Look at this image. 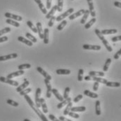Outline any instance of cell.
<instances>
[{"label":"cell","mask_w":121,"mask_h":121,"mask_svg":"<svg viewBox=\"0 0 121 121\" xmlns=\"http://www.w3.org/2000/svg\"><path fill=\"white\" fill-rule=\"evenodd\" d=\"M111 63V58H108V59L106 60V61L105 64H104V67H103V71H104V72L108 71V68H109V66H110Z\"/></svg>","instance_id":"obj_35"},{"label":"cell","mask_w":121,"mask_h":121,"mask_svg":"<svg viewBox=\"0 0 121 121\" xmlns=\"http://www.w3.org/2000/svg\"><path fill=\"white\" fill-rule=\"evenodd\" d=\"M63 2L64 0H57V11L59 12H62L63 9Z\"/></svg>","instance_id":"obj_40"},{"label":"cell","mask_w":121,"mask_h":121,"mask_svg":"<svg viewBox=\"0 0 121 121\" xmlns=\"http://www.w3.org/2000/svg\"><path fill=\"white\" fill-rule=\"evenodd\" d=\"M71 1H73V0H71Z\"/></svg>","instance_id":"obj_58"},{"label":"cell","mask_w":121,"mask_h":121,"mask_svg":"<svg viewBox=\"0 0 121 121\" xmlns=\"http://www.w3.org/2000/svg\"><path fill=\"white\" fill-rule=\"evenodd\" d=\"M6 103L11 106H14V107H17L19 106V103H17V102H15V101H13L12 99H9L6 100Z\"/></svg>","instance_id":"obj_43"},{"label":"cell","mask_w":121,"mask_h":121,"mask_svg":"<svg viewBox=\"0 0 121 121\" xmlns=\"http://www.w3.org/2000/svg\"><path fill=\"white\" fill-rule=\"evenodd\" d=\"M11 31V29L10 27H5V28L2 29L1 30H0V36L6 34V33H9Z\"/></svg>","instance_id":"obj_46"},{"label":"cell","mask_w":121,"mask_h":121,"mask_svg":"<svg viewBox=\"0 0 121 121\" xmlns=\"http://www.w3.org/2000/svg\"><path fill=\"white\" fill-rule=\"evenodd\" d=\"M95 32L96 35L99 37V39L102 41V43L104 45V46H105V48H106V50H107L108 52H112V51H113L112 47L111 46V45H110V43H108V41L104 38V35L101 33V31H100L99 30H98V29H95Z\"/></svg>","instance_id":"obj_2"},{"label":"cell","mask_w":121,"mask_h":121,"mask_svg":"<svg viewBox=\"0 0 121 121\" xmlns=\"http://www.w3.org/2000/svg\"><path fill=\"white\" fill-rule=\"evenodd\" d=\"M16 57H17V53H11V54H9V55L0 56V62L9 60H11V59H15Z\"/></svg>","instance_id":"obj_9"},{"label":"cell","mask_w":121,"mask_h":121,"mask_svg":"<svg viewBox=\"0 0 121 121\" xmlns=\"http://www.w3.org/2000/svg\"><path fill=\"white\" fill-rule=\"evenodd\" d=\"M107 87H121V83L118 82H110L107 81V83L105 84Z\"/></svg>","instance_id":"obj_31"},{"label":"cell","mask_w":121,"mask_h":121,"mask_svg":"<svg viewBox=\"0 0 121 121\" xmlns=\"http://www.w3.org/2000/svg\"><path fill=\"white\" fill-rule=\"evenodd\" d=\"M72 104H73V103L71 102V101L69 102V103L67 104V106L65 107V109L64 113H63L65 116L68 115V113L71 111V107H72Z\"/></svg>","instance_id":"obj_34"},{"label":"cell","mask_w":121,"mask_h":121,"mask_svg":"<svg viewBox=\"0 0 121 121\" xmlns=\"http://www.w3.org/2000/svg\"><path fill=\"white\" fill-rule=\"evenodd\" d=\"M55 20H56V17L54 16H52V17L50 18V20L48 21V25L49 27H52V26H53V25H54V22H55Z\"/></svg>","instance_id":"obj_45"},{"label":"cell","mask_w":121,"mask_h":121,"mask_svg":"<svg viewBox=\"0 0 121 121\" xmlns=\"http://www.w3.org/2000/svg\"><path fill=\"white\" fill-rule=\"evenodd\" d=\"M121 56V48L118 51H117V52H116V54L114 55V56H113V57H114V59L115 60H118V59H119V57Z\"/></svg>","instance_id":"obj_51"},{"label":"cell","mask_w":121,"mask_h":121,"mask_svg":"<svg viewBox=\"0 0 121 121\" xmlns=\"http://www.w3.org/2000/svg\"><path fill=\"white\" fill-rule=\"evenodd\" d=\"M86 111V106H74L71 107V111L73 112H83Z\"/></svg>","instance_id":"obj_26"},{"label":"cell","mask_w":121,"mask_h":121,"mask_svg":"<svg viewBox=\"0 0 121 121\" xmlns=\"http://www.w3.org/2000/svg\"><path fill=\"white\" fill-rule=\"evenodd\" d=\"M114 6L118 7V8H121V2H119V1H115L114 2Z\"/></svg>","instance_id":"obj_55"},{"label":"cell","mask_w":121,"mask_h":121,"mask_svg":"<svg viewBox=\"0 0 121 121\" xmlns=\"http://www.w3.org/2000/svg\"><path fill=\"white\" fill-rule=\"evenodd\" d=\"M24 121H30V120H28V119H25Z\"/></svg>","instance_id":"obj_57"},{"label":"cell","mask_w":121,"mask_h":121,"mask_svg":"<svg viewBox=\"0 0 121 121\" xmlns=\"http://www.w3.org/2000/svg\"><path fill=\"white\" fill-rule=\"evenodd\" d=\"M48 118L52 121H59V119H57V118L54 116V115H52V114H50L49 116H48Z\"/></svg>","instance_id":"obj_54"},{"label":"cell","mask_w":121,"mask_h":121,"mask_svg":"<svg viewBox=\"0 0 121 121\" xmlns=\"http://www.w3.org/2000/svg\"><path fill=\"white\" fill-rule=\"evenodd\" d=\"M91 81H97L99 83H103L106 84L107 83V80L105 78H102V77H99V76H91Z\"/></svg>","instance_id":"obj_22"},{"label":"cell","mask_w":121,"mask_h":121,"mask_svg":"<svg viewBox=\"0 0 121 121\" xmlns=\"http://www.w3.org/2000/svg\"><path fill=\"white\" fill-rule=\"evenodd\" d=\"M84 73V70L83 69H80L78 70V81H82L83 79V75Z\"/></svg>","instance_id":"obj_42"},{"label":"cell","mask_w":121,"mask_h":121,"mask_svg":"<svg viewBox=\"0 0 121 121\" xmlns=\"http://www.w3.org/2000/svg\"><path fill=\"white\" fill-rule=\"evenodd\" d=\"M40 104H41V107L42 108V111L43 113H48V110L47 107V104L46 103L45 99L44 98H40Z\"/></svg>","instance_id":"obj_18"},{"label":"cell","mask_w":121,"mask_h":121,"mask_svg":"<svg viewBox=\"0 0 121 121\" xmlns=\"http://www.w3.org/2000/svg\"><path fill=\"white\" fill-rule=\"evenodd\" d=\"M0 81L2 82V83H8V84H9V85H11V86H13L17 87L19 86V83H18L17 81H13V80H11V78H7L3 77V76H1V77H0Z\"/></svg>","instance_id":"obj_4"},{"label":"cell","mask_w":121,"mask_h":121,"mask_svg":"<svg viewBox=\"0 0 121 121\" xmlns=\"http://www.w3.org/2000/svg\"><path fill=\"white\" fill-rule=\"evenodd\" d=\"M71 99L70 97H68L67 99H65L63 101H62L60 103H59V104L57 105V108L58 109H60V108H62V107H64L65 106H66V105L68 104L69 102H71Z\"/></svg>","instance_id":"obj_25"},{"label":"cell","mask_w":121,"mask_h":121,"mask_svg":"<svg viewBox=\"0 0 121 121\" xmlns=\"http://www.w3.org/2000/svg\"><path fill=\"white\" fill-rule=\"evenodd\" d=\"M96 20H97V19H96L95 17H92L87 23H86V24L85 25V29H86V30L90 29V28L95 23Z\"/></svg>","instance_id":"obj_33"},{"label":"cell","mask_w":121,"mask_h":121,"mask_svg":"<svg viewBox=\"0 0 121 121\" xmlns=\"http://www.w3.org/2000/svg\"><path fill=\"white\" fill-rule=\"evenodd\" d=\"M74 11V9L73 8H71V9H69V10H67L66 12H65V13H62L61 15H60V16H58L57 17H56V21H57V22H60V21H62V20H64L65 17H67V16H69Z\"/></svg>","instance_id":"obj_3"},{"label":"cell","mask_w":121,"mask_h":121,"mask_svg":"<svg viewBox=\"0 0 121 121\" xmlns=\"http://www.w3.org/2000/svg\"><path fill=\"white\" fill-rule=\"evenodd\" d=\"M57 10V6L55 5L54 6H52V9H51V11L48 13H47V14L46 16V19H50L52 16H54V14H55V11Z\"/></svg>","instance_id":"obj_24"},{"label":"cell","mask_w":121,"mask_h":121,"mask_svg":"<svg viewBox=\"0 0 121 121\" xmlns=\"http://www.w3.org/2000/svg\"><path fill=\"white\" fill-rule=\"evenodd\" d=\"M36 70H37V71L39 72L45 78H47V79H48L49 81H51V80L52 79L51 76L49 73H48L45 70H43V68H41V67H36Z\"/></svg>","instance_id":"obj_10"},{"label":"cell","mask_w":121,"mask_h":121,"mask_svg":"<svg viewBox=\"0 0 121 121\" xmlns=\"http://www.w3.org/2000/svg\"><path fill=\"white\" fill-rule=\"evenodd\" d=\"M51 3H52V0L46 1V9H50L51 8Z\"/></svg>","instance_id":"obj_52"},{"label":"cell","mask_w":121,"mask_h":121,"mask_svg":"<svg viewBox=\"0 0 121 121\" xmlns=\"http://www.w3.org/2000/svg\"><path fill=\"white\" fill-rule=\"evenodd\" d=\"M25 73V71L24 70H18L17 71H15V72H13V73H11L7 75V78H13L14 77H17V76H22Z\"/></svg>","instance_id":"obj_12"},{"label":"cell","mask_w":121,"mask_h":121,"mask_svg":"<svg viewBox=\"0 0 121 121\" xmlns=\"http://www.w3.org/2000/svg\"><path fill=\"white\" fill-rule=\"evenodd\" d=\"M4 16L7 17V18H10V19L14 20H16V21H22V17H21L20 16L15 15V14L11 13H9V12L5 13Z\"/></svg>","instance_id":"obj_7"},{"label":"cell","mask_w":121,"mask_h":121,"mask_svg":"<svg viewBox=\"0 0 121 121\" xmlns=\"http://www.w3.org/2000/svg\"><path fill=\"white\" fill-rule=\"evenodd\" d=\"M69 92H70V87H67L65 89V92H64V95H63L64 99H67L69 97Z\"/></svg>","instance_id":"obj_44"},{"label":"cell","mask_w":121,"mask_h":121,"mask_svg":"<svg viewBox=\"0 0 121 121\" xmlns=\"http://www.w3.org/2000/svg\"><path fill=\"white\" fill-rule=\"evenodd\" d=\"M67 21L65 20H62V22L60 23V25H59L57 26V30H59V31L62 30L64 29V27L67 25Z\"/></svg>","instance_id":"obj_36"},{"label":"cell","mask_w":121,"mask_h":121,"mask_svg":"<svg viewBox=\"0 0 121 121\" xmlns=\"http://www.w3.org/2000/svg\"><path fill=\"white\" fill-rule=\"evenodd\" d=\"M27 26L32 30V31L34 32V33H37V29H36V27H35V25H33V23L31 22V21H30V20H28V21H27Z\"/></svg>","instance_id":"obj_37"},{"label":"cell","mask_w":121,"mask_h":121,"mask_svg":"<svg viewBox=\"0 0 121 121\" xmlns=\"http://www.w3.org/2000/svg\"><path fill=\"white\" fill-rule=\"evenodd\" d=\"M35 2L37 4V5L39 6V8L40 9V10H41V11L43 13V14H47V9H46V8L44 6V5H43V4L41 2V0H34Z\"/></svg>","instance_id":"obj_15"},{"label":"cell","mask_w":121,"mask_h":121,"mask_svg":"<svg viewBox=\"0 0 121 121\" xmlns=\"http://www.w3.org/2000/svg\"><path fill=\"white\" fill-rule=\"evenodd\" d=\"M32 67V65L30 64H22L20 65L17 67V68L19 70H24L25 69H30Z\"/></svg>","instance_id":"obj_39"},{"label":"cell","mask_w":121,"mask_h":121,"mask_svg":"<svg viewBox=\"0 0 121 121\" xmlns=\"http://www.w3.org/2000/svg\"><path fill=\"white\" fill-rule=\"evenodd\" d=\"M83 48L85 50H93V51H99L101 50V46L98 45H89V44H84L83 45Z\"/></svg>","instance_id":"obj_8"},{"label":"cell","mask_w":121,"mask_h":121,"mask_svg":"<svg viewBox=\"0 0 121 121\" xmlns=\"http://www.w3.org/2000/svg\"><path fill=\"white\" fill-rule=\"evenodd\" d=\"M31 92H32V89H31V88H25V89H24L23 90L20 91L19 93H20V96H24V95H25L29 94V93Z\"/></svg>","instance_id":"obj_41"},{"label":"cell","mask_w":121,"mask_h":121,"mask_svg":"<svg viewBox=\"0 0 121 121\" xmlns=\"http://www.w3.org/2000/svg\"><path fill=\"white\" fill-rule=\"evenodd\" d=\"M95 113L97 116L101 115V104L99 100H97L95 102Z\"/></svg>","instance_id":"obj_29"},{"label":"cell","mask_w":121,"mask_h":121,"mask_svg":"<svg viewBox=\"0 0 121 121\" xmlns=\"http://www.w3.org/2000/svg\"><path fill=\"white\" fill-rule=\"evenodd\" d=\"M87 4H88V6H89V11H90V14L92 17H95L96 16V13L94 9V4H93V1L92 0H87Z\"/></svg>","instance_id":"obj_11"},{"label":"cell","mask_w":121,"mask_h":121,"mask_svg":"<svg viewBox=\"0 0 121 121\" xmlns=\"http://www.w3.org/2000/svg\"><path fill=\"white\" fill-rule=\"evenodd\" d=\"M44 83L46 84V86L47 87V92H46V97L47 98H51V94H52V86L50 83V81L47 78L44 79Z\"/></svg>","instance_id":"obj_5"},{"label":"cell","mask_w":121,"mask_h":121,"mask_svg":"<svg viewBox=\"0 0 121 121\" xmlns=\"http://www.w3.org/2000/svg\"><path fill=\"white\" fill-rule=\"evenodd\" d=\"M43 43L45 44H48L49 42V30L48 28H45L43 31Z\"/></svg>","instance_id":"obj_20"},{"label":"cell","mask_w":121,"mask_h":121,"mask_svg":"<svg viewBox=\"0 0 121 121\" xmlns=\"http://www.w3.org/2000/svg\"><path fill=\"white\" fill-rule=\"evenodd\" d=\"M41 94V89L40 87L36 88V93H35V104L36 106L38 108L41 107V104H40V96Z\"/></svg>","instance_id":"obj_6"},{"label":"cell","mask_w":121,"mask_h":121,"mask_svg":"<svg viewBox=\"0 0 121 121\" xmlns=\"http://www.w3.org/2000/svg\"><path fill=\"white\" fill-rule=\"evenodd\" d=\"M89 15H90V11L89 10H86L84 13H83V17H82L81 20V24H85L86 22L87 19V17L89 16Z\"/></svg>","instance_id":"obj_32"},{"label":"cell","mask_w":121,"mask_h":121,"mask_svg":"<svg viewBox=\"0 0 121 121\" xmlns=\"http://www.w3.org/2000/svg\"><path fill=\"white\" fill-rule=\"evenodd\" d=\"M6 22L7 24L11 25H13V26H14V27H20V23H19L18 22L14 20L10 19V18H7L6 20Z\"/></svg>","instance_id":"obj_30"},{"label":"cell","mask_w":121,"mask_h":121,"mask_svg":"<svg viewBox=\"0 0 121 121\" xmlns=\"http://www.w3.org/2000/svg\"><path fill=\"white\" fill-rule=\"evenodd\" d=\"M36 29H37V33L39 34V38L41 39H43V28H42V25L40 22H38L36 23Z\"/></svg>","instance_id":"obj_14"},{"label":"cell","mask_w":121,"mask_h":121,"mask_svg":"<svg viewBox=\"0 0 121 121\" xmlns=\"http://www.w3.org/2000/svg\"><path fill=\"white\" fill-rule=\"evenodd\" d=\"M111 41H112V42H113V43L117 42V41H121V35L116 36H114V37H112V38H111Z\"/></svg>","instance_id":"obj_48"},{"label":"cell","mask_w":121,"mask_h":121,"mask_svg":"<svg viewBox=\"0 0 121 121\" xmlns=\"http://www.w3.org/2000/svg\"><path fill=\"white\" fill-rule=\"evenodd\" d=\"M56 73L58 75H69L71 73V71L69 69H59L56 70Z\"/></svg>","instance_id":"obj_27"},{"label":"cell","mask_w":121,"mask_h":121,"mask_svg":"<svg viewBox=\"0 0 121 121\" xmlns=\"http://www.w3.org/2000/svg\"><path fill=\"white\" fill-rule=\"evenodd\" d=\"M83 93H84V95H85L86 96H87V97H90V98H92V99H97L98 97H99L98 95H97V93L90 92V91L88 90H84Z\"/></svg>","instance_id":"obj_19"},{"label":"cell","mask_w":121,"mask_h":121,"mask_svg":"<svg viewBox=\"0 0 121 121\" xmlns=\"http://www.w3.org/2000/svg\"><path fill=\"white\" fill-rule=\"evenodd\" d=\"M83 96L82 95H78V96H76V97L73 99V102H75V103L78 102L80 100H81V99H83Z\"/></svg>","instance_id":"obj_49"},{"label":"cell","mask_w":121,"mask_h":121,"mask_svg":"<svg viewBox=\"0 0 121 121\" xmlns=\"http://www.w3.org/2000/svg\"><path fill=\"white\" fill-rule=\"evenodd\" d=\"M9 40V38L8 36H2V37H0V43H3V42H5V41H7Z\"/></svg>","instance_id":"obj_53"},{"label":"cell","mask_w":121,"mask_h":121,"mask_svg":"<svg viewBox=\"0 0 121 121\" xmlns=\"http://www.w3.org/2000/svg\"><path fill=\"white\" fill-rule=\"evenodd\" d=\"M89 75L92 76H99V77H104L105 73L102 71H91L89 72Z\"/></svg>","instance_id":"obj_28"},{"label":"cell","mask_w":121,"mask_h":121,"mask_svg":"<svg viewBox=\"0 0 121 121\" xmlns=\"http://www.w3.org/2000/svg\"><path fill=\"white\" fill-rule=\"evenodd\" d=\"M52 93L55 96V97L60 101V102H62V101H63L64 100V97H63V96H62L60 93H59V92H58V90H57V89H55V88H52Z\"/></svg>","instance_id":"obj_23"},{"label":"cell","mask_w":121,"mask_h":121,"mask_svg":"<svg viewBox=\"0 0 121 121\" xmlns=\"http://www.w3.org/2000/svg\"><path fill=\"white\" fill-rule=\"evenodd\" d=\"M118 32V30L116 29H107V30H103L101 31V33L103 35H108L116 34Z\"/></svg>","instance_id":"obj_21"},{"label":"cell","mask_w":121,"mask_h":121,"mask_svg":"<svg viewBox=\"0 0 121 121\" xmlns=\"http://www.w3.org/2000/svg\"><path fill=\"white\" fill-rule=\"evenodd\" d=\"M30 85V82L26 79V78H24V82L22 84H21L20 86H18L16 88V91L17 92H20V91L23 90L24 89H25L28 86Z\"/></svg>","instance_id":"obj_13"},{"label":"cell","mask_w":121,"mask_h":121,"mask_svg":"<svg viewBox=\"0 0 121 121\" xmlns=\"http://www.w3.org/2000/svg\"><path fill=\"white\" fill-rule=\"evenodd\" d=\"M24 97H25V100H26V102H27V103L29 104V105L30 106V107L35 111V112L39 116V117L41 118V120L43 121H48L47 120V118H46V117L44 116V114L42 113V111L40 110V108H38L36 105L34 103V102L32 100V99L27 95H24Z\"/></svg>","instance_id":"obj_1"},{"label":"cell","mask_w":121,"mask_h":121,"mask_svg":"<svg viewBox=\"0 0 121 121\" xmlns=\"http://www.w3.org/2000/svg\"><path fill=\"white\" fill-rule=\"evenodd\" d=\"M68 115H69L70 117H72L73 118H76V119H78V118H80V116H79L78 114H77L76 113L73 112V111H70L69 113H68Z\"/></svg>","instance_id":"obj_47"},{"label":"cell","mask_w":121,"mask_h":121,"mask_svg":"<svg viewBox=\"0 0 121 121\" xmlns=\"http://www.w3.org/2000/svg\"><path fill=\"white\" fill-rule=\"evenodd\" d=\"M99 83L97 82V81H95V83L93 85V90L95 92L97 91L98 89H99Z\"/></svg>","instance_id":"obj_50"},{"label":"cell","mask_w":121,"mask_h":121,"mask_svg":"<svg viewBox=\"0 0 121 121\" xmlns=\"http://www.w3.org/2000/svg\"><path fill=\"white\" fill-rule=\"evenodd\" d=\"M85 11H86V10H84V9H81V10L78 11V12L74 13H73L72 15H70L69 17V19L70 20H74V19L76 18V17H79V16H81L82 15H83Z\"/></svg>","instance_id":"obj_17"},{"label":"cell","mask_w":121,"mask_h":121,"mask_svg":"<svg viewBox=\"0 0 121 121\" xmlns=\"http://www.w3.org/2000/svg\"><path fill=\"white\" fill-rule=\"evenodd\" d=\"M59 121H70V120L69 119H67L65 117H64V116H60L59 117Z\"/></svg>","instance_id":"obj_56"},{"label":"cell","mask_w":121,"mask_h":121,"mask_svg":"<svg viewBox=\"0 0 121 121\" xmlns=\"http://www.w3.org/2000/svg\"><path fill=\"white\" fill-rule=\"evenodd\" d=\"M17 40H18L20 42H22V43L26 44V45L28 46H33V42H32L30 40H27V39L24 38L23 36H18V37H17Z\"/></svg>","instance_id":"obj_16"},{"label":"cell","mask_w":121,"mask_h":121,"mask_svg":"<svg viewBox=\"0 0 121 121\" xmlns=\"http://www.w3.org/2000/svg\"><path fill=\"white\" fill-rule=\"evenodd\" d=\"M25 36H26V37L28 39H30L32 42H33V43H36L37 42V39H36V38L33 35H32L30 33H29V32H27L26 34H25Z\"/></svg>","instance_id":"obj_38"}]
</instances>
